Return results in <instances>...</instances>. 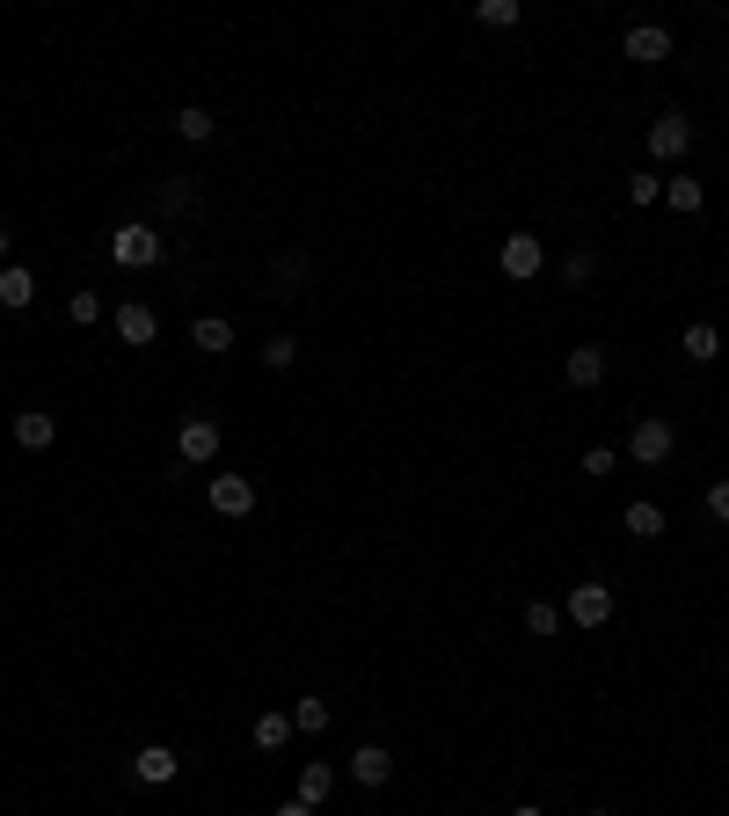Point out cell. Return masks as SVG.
<instances>
[{"instance_id":"5","label":"cell","mask_w":729,"mask_h":816,"mask_svg":"<svg viewBox=\"0 0 729 816\" xmlns=\"http://www.w3.org/2000/svg\"><path fill=\"white\" fill-rule=\"evenodd\" d=\"M562 620H576V627H606V620H613V583H576L569 606H562Z\"/></svg>"},{"instance_id":"13","label":"cell","mask_w":729,"mask_h":816,"mask_svg":"<svg viewBox=\"0 0 729 816\" xmlns=\"http://www.w3.org/2000/svg\"><path fill=\"white\" fill-rule=\"evenodd\" d=\"M132 773H140V781H146V787H168V781H175V773H183V758H175V751H168V744H146V751H140V758H132Z\"/></svg>"},{"instance_id":"18","label":"cell","mask_w":729,"mask_h":816,"mask_svg":"<svg viewBox=\"0 0 729 816\" xmlns=\"http://www.w3.org/2000/svg\"><path fill=\"white\" fill-rule=\"evenodd\" d=\"M212 124H219V117H212V110H175V140H191V146H205L212 140Z\"/></svg>"},{"instance_id":"8","label":"cell","mask_w":729,"mask_h":816,"mask_svg":"<svg viewBox=\"0 0 729 816\" xmlns=\"http://www.w3.org/2000/svg\"><path fill=\"white\" fill-rule=\"evenodd\" d=\"M627 59H635V66H664V59H671V30H664V22H635V30H627Z\"/></svg>"},{"instance_id":"23","label":"cell","mask_w":729,"mask_h":816,"mask_svg":"<svg viewBox=\"0 0 729 816\" xmlns=\"http://www.w3.org/2000/svg\"><path fill=\"white\" fill-rule=\"evenodd\" d=\"M263 365H270V372H292L299 365V335H270V343H263Z\"/></svg>"},{"instance_id":"26","label":"cell","mask_w":729,"mask_h":816,"mask_svg":"<svg viewBox=\"0 0 729 816\" xmlns=\"http://www.w3.org/2000/svg\"><path fill=\"white\" fill-rule=\"evenodd\" d=\"M66 321H73V329H95V321H103V299H95V292H73L66 299Z\"/></svg>"},{"instance_id":"15","label":"cell","mask_w":729,"mask_h":816,"mask_svg":"<svg viewBox=\"0 0 729 816\" xmlns=\"http://www.w3.org/2000/svg\"><path fill=\"white\" fill-rule=\"evenodd\" d=\"M30 299H37V278L22 270V262H8V270H0V307H8V313H22Z\"/></svg>"},{"instance_id":"4","label":"cell","mask_w":729,"mask_h":816,"mask_svg":"<svg viewBox=\"0 0 729 816\" xmlns=\"http://www.w3.org/2000/svg\"><path fill=\"white\" fill-rule=\"evenodd\" d=\"M686 154H694V124L678 117V110H664L649 124V161H686Z\"/></svg>"},{"instance_id":"29","label":"cell","mask_w":729,"mask_h":816,"mask_svg":"<svg viewBox=\"0 0 729 816\" xmlns=\"http://www.w3.org/2000/svg\"><path fill=\"white\" fill-rule=\"evenodd\" d=\"M657 190H664L657 175H627V205H657Z\"/></svg>"},{"instance_id":"19","label":"cell","mask_w":729,"mask_h":816,"mask_svg":"<svg viewBox=\"0 0 729 816\" xmlns=\"http://www.w3.org/2000/svg\"><path fill=\"white\" fill-rule=\"evenodd\" d=\"M664 197H671V211H700V205H708V190H700L694 175H671V183H664Z\"/></svg>"},{"instance_id":"3","label":"cell","mask_w":729,"mask_h":816,"mask_svg":"<svg viewBox=\"0 0 729 816\" xmlns=\"http://www.w3.org/2000/svg\"><path fill=\"white\" fill-rule=\"evenodd\" d=\"M175 459H183V467H212V459H219V423H212V416H183V431H175Z\"/></svg>"},{"instance_id":"36","label":"cell","mask_w":729,"mask_h":816,"mask_svg":"<svg viewBox=\"0 0 729 816\" xmlns=\"http://www.w3.org/2000/svg\"><path fill=\"white\" fill-rule=\"evenodd\" d=\"M584 816H606V809H584Z\"/></svg>"},{"instance_id":"22","label":"cell","mask_w":729,"mask_h":816,"mask_svg":"<svg viewBox=\"0 0 729 816\" xmlns=\"http://www.w3.org/2000/svg\"><path fill=\"white\" fill-rule=\"evenodd\" d=\"M292 730L321 736V730H329V700H292Z\"/></svg>"},{"instance_id":"20","label":"cell","mask_w":729,"mask_h":816,"mask_svg":"<svg viewBox=\"0 0 729 816\" xmlns=\"http://www.w3.org/2000/svg\"><path fill=\"white\" fill-rule=\"evenodd\" d=\"M292 736V714H256V751H285Z\"/></svg>"},{"instance_id":"28","label":"cell","mask_w":729,"mask_h":816,"mask_svg":"<svg viewBox=\"0 0 729 816\" xmlns=\"http://www.w3.org/2000/svg\"><path fill=\"white\" fill-rule=\"evenodd\" d=\"M576 467H584V474H591V482H606V474H613V467H620V459H613V452H606V445H591V452H584V459H576Z\"/></svg>"},{"instance_id":"33","label":"cell","mask_w":729,"mask_h":816,"mask_svg":"<svg viewBox=\"0 0 729 816\" xmlns=\"http://www.w3.org/2000/svg\"><path fill=\"white\" fill-rule=\"evenodd\" d=\"M270 816H314V809H307V802H285V809H270Z\"/></svg>"},{"instance_id":"16","label":"cell","mask_w":729,"mask_h":816,"mask_svg":"<svg viewBox=\"0 0 729 816\" xmlns=\"http://www.w3.org/2000/svg\"><path fill=\"white\" fill-rule=\"evenodd\" d=\"M191 343L205 350V358H219V350H234V321H219V313H205V321H191Z\"/></svg>"},{"instance_id":"34","label":"cell","mask_w":729,"mask_h":816,"mask_svg":"<svg viewBox=\"0 0 729 816\" xmlns=\"http://www.w3.org/2000/svg\"><path fill=\"white\" fill-rule=\"evenodd\" d=\"M0 270H8V226H0Z\"/></svg>"},{"instance_id":"6","label":"cell","mask_w":729,"mask_h":816,"mask_svg":"<svg viewBox=\"0 0 729 816\" xmlns=\"http://www.w3.org/2000/svg\"><path fill=\"white\" fill-rule=\"evenodd\" d=\"M504 278H540L547 270V248H540V234H504Z\"/></svg>"},{"instance_id":"17","label":"cell","mask_w":729,"mask_h":816,"mask_svg":"<svg viewBox=\"0 0 729 816\" xmlns=\"http://www.w3.org/2000/svg\"><path fill=\"white\" fill-rule=\"evenodd\" d=\"M678 350H686L694 365H715V358H722V335H715L708 321H694V329H686V343H678Z\"/></svg>"},{"instance_id":"7","label":"cell","mask_w":729,"mask_h":816,"mask_svg":"<svg viewBox=\"0 0 729 816\" xmlns=\"http://www.w3.org/2000/svg\"><path fill=\"white\" fill-rule=\"evenodd\" d=\"M212 510L219 518H248L256 510V482L248 474H212Z\"/></svg>"},{"instance_id":"21","label":"cell","mask_w":729,"mask_h":816,"mask_svg":"<svg viewBox=\"0 0 729 816\" xmlns=\"http://www.w3.org/2000/svg\"><path fill=\"white\" fill-rule=\"evenodd\" d=\"M620 525H627L635 539H657V533H664V510H657V504H627V518H620Z\"/></svg>"},{"instance_id":"25","label":"cell","mask_w":729,"mask_h":816,"mask_svg":"<svg viewBox=\"0 0 729 816\" xmlns=\"http://www.w3.org/2000/svg\"><path fill=\"white\" fill-rule=\"evenodd\" d=\"M474 22H482V30H511V22H518V0H482Z\"/></svg>"},{"instance_id":"12","label":"cell","mask_w":729,"mask_h":816,"mask_svg":"<svg viewBox=\"0 0 729 816\" xmlns=\"http://www.w3.org/2000/svg\"><path fill=\"white\" fill-rule=\"evenodd\" d=\"M52 437H59L52 409H16V445H22V452H44Z\"/></svg>"},{"instance_id":"24","label":"cell","mask_w":729,"mask_h":816,"mask_svg":"<svg viewBox=\"0 0 729 816\" xmlns=\"http://www.w3.org/2000/svg\"><path fill=\"white\" fill-rule=\"evenodd\" d=\"M525 627H533L540 642H547V634H562V606H547V598H533V606H525Z\"/></svg>"},{"instance_id":"11","label":"cell","mask_w":729,"mask_h":816,"mask_svg":"<svg viewBox=\"0 0 729 816\" xmlns=\"http://www.w3.org/2000/svg\"><path fill=\"white\" fill-rule=\"evenodd\" d=\"M117 335H124V350H146V343L161 335L154 307H132V299H124V307H117Z\"/></svg>"},{"instance_id":"30","label":"cell","mask_w":729,"mask_h":816,"mask_svg":"<svg viewBox=\"0 0 729 816\" xmlns=\"http://www.w3.org/2000/svg\"><path fill=\"white\" fill-rule=\"evenodd\" d=\"M591 270H598V262H591V256H584V248H576V256H569V262H562V285H591Z\"/></svg>"},{"instance_id":"27","label":"cell","mask_w":729,"mask_h":816,"mask_svg":"<svg viewBox=\"0 0 729 816\" xmlns=\"http://www.w3.org/2000/svg\"><path fill=\"white\" fill-rule=\"evenodd\" d=\"M307 278V256H278V270H270V285H278L285 299H292V285Z\"/></svg>"},{"instance_id":"2","label":"cell","mask_w":729,"mask_h":816,"mask_svg":"<svg viewBox=\"0 0 729 816\" xmlns=\"http://www.w3.org/2000/svg\"><path fill=\"white\" fill-rule=\"evenodd\" d=\"M110 262H124V270H154V262H161V234H154V226H117V234H110Z\"/></svg>"},{"instance_id":"32","label":"cell","mask_w":729,"mask_h":816,"mask_svg":"<svg viewBox=\"0 0 729 816\" xmlns=\"http://www.w3.org/2000/svg\"><path fill=\"white\" fill-rule=\"evenodd\" d=\"M708 518H722V525H729V482H715V488H708Z\"/></svg>"},{"instance_id":"9","label":"cell","mask_w":729,"mask_h":816,"mask_svg":"<svg viewBox=\"0 0 729 816\" xmlns=\"http://www.w3.org/2000/svg\"><path fill=\"white\" fill-rule=\"evenodd\" d=\"M350 781H358V787H387V781H394V751L358 744V751H350Z\"/></svg>"},{"instance_id":"1","label":"cell","mask_w":729,"mask_h":816,"mask_svg":"<svg viewBox=\"0 0 729 816\" xmlns=\"http://www.w3.org/2000/svg\"><path fill=\"white\" fill-rule=\"evenodd\" d=\"M671 452H678V431L664 416H643L635 431H627V459H635V467H664Z\"/></svg>"},{"instance_id":"35","label":"cell","mask_w":729,"mask_h":816,"mask_svg":"<svg viewBox=\"0 0 729 816\" xmlns=\"http://www.w3.org/2000/svg\"><path fill=\"white\" fill-rule=\"evenodd\" d=\"M511 816H540V809H533V802H518V809H511Z\"/></svg>"},{"instance_id":"10","label":"cell","mask_w":729,"mask_h":816,"mask_svg":"<svg viewBox=\"0 0 729 816\" xmlns=\"http://www.w3.org/2000/svg\"><path fill=\"white\" fill-rule=\"evenodd\" d=\"M336 795V765H321V758H307L299 765V781H292V802H307V809H321V802Z\"/></svg>"},{"instance_id":"14","label":"cell","mask_w":729,"mask_h":816,"mask_svg":"<svg viewBox=\"0 0 729 816\" xmlns=\"http://www.w3.org/2000/svg\"><path fill=\"white\" fill-rule=\"evenodd\" d=\"M562 372H569V386H598V380H606V350H598V343H576Z\"/></svg>"},{"instance_id":"31","label":"cell","mask_w":729,"mask_h":816,"mask_svg":"<svg viewBox=\"0 0 729 816\" xmlns=\"http://www.w3.org/2000/svg\"><path fill=\"white\" fill-rule=\"evenodd\" d=\"M191 205V183H161V211H183Z\"/></svg>"}]
</instances>
